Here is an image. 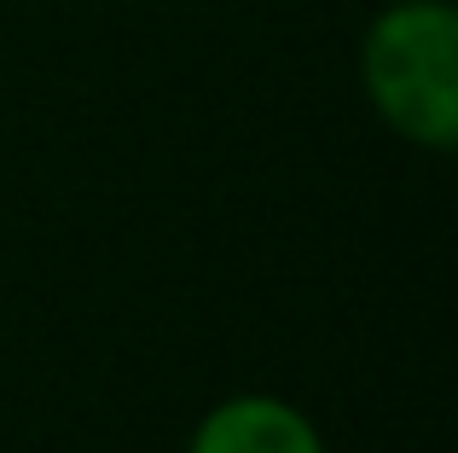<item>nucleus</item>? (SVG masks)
Wrapping results in <instances>:
<instances>
[{"instance_id": "obj_1", "label": "nucleus", "mask_w": 458, "mask_h": 453, "mask_svg": "<svg viewBox=\"0 0 458 453\" xmlns=\"http://www.w3.org/2000/svg\"><path fill=\"white\" fill-rule=\"evenodd\" d=\"M354 76L371 116L412 151L458 146V12L453 0H389L366 18Z\"/></svg>"}, {"instance_id": "obj_2", "label": "nucleus", "mask_w": 458, "mask_h": 453, "mask_svg": "<svg viewBox=\"0 0 458 453\" xmlns=\"http://www.w3.org/2000/svg\"><path fill=\"white\" fill-rule=\"evenodd\" d=\"M186 453H331L308 407L267 389L221 396L186 436Z\"/></svg>"}]
</instances>
